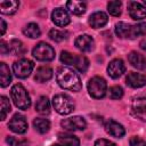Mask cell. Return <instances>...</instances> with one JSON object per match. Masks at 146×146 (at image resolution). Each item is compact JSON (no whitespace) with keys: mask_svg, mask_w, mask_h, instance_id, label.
<instances>
[{"mask_svg":"<svg viewBox=\"0 0 146 146\" xmlns=\"http://www.w3.org/2000/svg\"><path fill=\"white\" fill-rule=\"evenodd\" d=\"M56 80L63 89L75 92L82 89L80 76L70 67H65V66L59 67L56 72Z\"/></svg>","mask_w":146,"mask_h":146,"instance_id":"cell-1","label":"cell"},{"mask_svg":"<svg viewBox=\"0 0 146 146\" xmlns=\"http://www.w3.org/2000/svg\"><path fill=\"white\" fill-rule=\"evenodd\" d=\"M115 33L122 39H136L141 35H146V23H138L135 25L119 22L115 25Z\"/></svg>","mask_w":146,"mask_h":146,"instance_id":"cell-2","label":"cell"},{"mask_svg":"<svg viewBox=\"0 0 146 146\" xmlns=\"http://www.w3.org/2000/svg\"><path fill=\"white\" fill-rule=\"evenodd\" d=\"M10 96H11V99L14 102V104L16 105V107L21 108V110H27L30 106H31V98L26 91V89L17 83V84H14L10 89Z\"/></svg>","mask_w":146,"mask_h":146,"instance_id":"cell-3","label":"cell"},{"mask_svg":"<svg viewBox=\"0 0 146 146\" xmlns=\"http://www.w3.org/2000/svg\"><path fill=\"white\" fill-rule=\"evenodd\" d=\"M52 105L57 113L62 115H67L73 112L74 110V103L72 98L68 95L65 94H58L54 96L52 98Z\"/></svg>","mask_w":146,"mask_h":146,"instance_id":"cell-4","label":"cell"},{"mask_svg":"<svg viewBox=\"0 0 146 146\" xmlns=\"http://www.w3.org/2000/svg\"><path fill=\"white\" fill-rule=\"evenodd\" d=\"M88 92L92 98L100 99L106 95L107 84L102 76H94L88 82Z\"/></svg>","mask_w":146,"mask_h":146,"instance_id":"cell-5","label":"cell"},{"mask_svg":"<svg viewBox=\"0 0 146 146\" xmlns=\"http://www.w3.org/2000/svg\"><path fill=\"white\" fill-rule=\"evenodd\" d=\"M32 55L38 60L50 62V60H52L55 58V49L50 44H48L46 42H39L33 48Z\"/></svg>","mask_w":146,"mask_h":146,"instance_id":"cell-6","label":"cell"},{"mask_svg":"<svg viewBox=\"0 0 146 146\" xmlns=\"http://www.w3.org/2000/svg\"><path fill=\"white\" fill-rule=\"evenodd\" d=\"M34 68V63L27 58H22L18 59L17 62L14 63L13 65V71L15 75L19 79H25L27 78Z\"/></svg>","mask_w":146,"mask_h":146,"instance_id":"cell-7","label":"cell"},{"mask_svg":"<svg viewBox=\"0 0 146 146\" xmlns=\"http://www.w3.org/2000/svg\"><path fill=\"white\" fill-rule=\"evenodd\" d=\"M60 125L67 131H76L84 130L87 127V122L82 116H72L68 119H64L60 122Z\"/></svg>","mask_w":146,"mask_h":146,"instance_id":"cell-8","label":"cell"},{"mask_svg":"<svg viewBox=\"0 0 146 146\" xmlns=\"http://www.w3.org/2000/svg\"><path fill=\"white\" fill-rule=\"evenodd\" d=\"M132 115L146 122V97H137L131 105Z\"/></svg>","mask_w":146,"mask_h":146,"instance_id":"cell-9","label":"cell"},{"mask_svg":"<svg viewBox=\"0 0 146 146\" xmlns=\"http://www.w3.org/2000/svg\"><path fill=\"white\" fill-rule=\"evenodd\" d=\"M8 128L16 133H24L27 130V122L24 115L15 114L8 123Z\"/></svg>","mask_w":146,"mask_h":146,"instance_id":"cell-10","label":"cell"},{"mask_svg":"<svg viewBox=\"0 0 146 146\" xmlns=\"http://www.w3.org/2000/svg\"><path fill=\"white\" fill-rule=\"evenodd\" d=\"M124 72H125V65H124L122 59L116 58V59H113V60L110 62V64L107 66V73H108V75L111 78L117 79Z\"/></svg>","mask_w":146,"mask_h":146,"instance_id":"cell-11","label":"cell"},{"mask_svg":"<svg viewBox=\"0 0 146 146\" xmlns=\"http://www.w3.org/2000/svg\"><path fill=\"white\" fill-rule=\"evenodd\" d=\"M128 11L132 19L140 21V19L146 18V7L139 2L130 1L128 3Z\"/></svg>","mask_w":146,"mask_h":146,"instance_id":"cell-12","label":"cell"},{"mask_svg":"<svg viewBox=\"0 0 146 146\" xmlns=\"http://www.w3.org/2000/svg\"><path fill=\"white\" fill-rule=\"evenodd\" d=\"M51 19L55 23V25L60 26V27L66 26L71 22L70 15L63 8H56V9H54V11L51 13Z\"/></svg>","mask_w":146,"mask_h":146,"instance_id":"cell-13","label":"cell"},{"mask_svg":"<svg viewBox=\"0 0 146 146\" xmlns=\"http://www.w3.org/2000/svg\"><path fill=\"white\" fill-rule=\"evenodd\" d=\"M105 130L107 133H110L111 136L115 137V138H122L125 135V129L123 128L122 124H120L119 122L114 121V120H107L105 122Z\"/></svg>","mask_w":146,"mask_h":146,"instance_id":"cell-14","label":"cell"},{"mask_svg":"<svg viewBox=\"0 0 146 146\" xmlns=\"http://www.w3.org/2000/svg\"><path fill=\"white\" fill-rule=\"evenodd\" d=\"M74 44L78 49H80L81 51H91L95 47V41L94 39L88 35V34H82V35H79L75 41H74Z\"/></svg>","mask_w":146,"mask_h":146,"instance_id":"cell-15","label":"cell"},{"mask_svg":"<svg viewBox=\"0 0 146 146\" xmlns=\"http://www.w3.org/2000/svg\"><path fill=\"white\" fill-rule=\"evenodd\" d=\"M125 82L131 88H140L146 84V76L141 73L130 72L125 78Z\"/></svg>","mask_w":146,"mask_h":146,"instance_id":"cell-16","label":"cell"},{"mask_svg":"<svg viewBox=\"0 0 146 146\" xmlns=\"http://www.w3.org/2000/svg\"><path fill=\"white\" fill-rule=\"evenodd\" d=\"M108 21L107 15L104 11H96L89 16V24L94 29H99L103 27Z\"/></svg>","mask_w":146,"mask_h":146,"instance_id":"cell-17","label":"cell"},{"mask_svg":"<svg viewBox=\"0 0 146 146\" xmlns=\"http://www.w3.org/2000/svg\"><path fill=\"white\" fill-rule=\"evenodd\" d=\"M128 60L137 70H145L146 68V58H145V56L137 52V51H131L128 55Z\"/></svg>","mask_w":146,"mask_h":146,"instance_id":"cell-18","label":"cell"},{"mask_svg":"<svg viewBox=\"0 0 146 146\" xmlns=\"http://www.w3.org/2000/svg\"><path fill=\"white\" fill-rule=\"evenodd\" d=\"M52 73L54 72L49 66H40V67H38L36 72H35L34 80L36 82H41V83L49 81L52 78Z\"/></svg>","mask_w":146,"mask_h":146,"instance_id":"cell-19","label":"cell"},{"mask_svg":"<svg viewBox=\"0 0 146 146\" xmlns=\"http://www.w3.org/2000/svg\"><path fill=\"white\" fill-rule=\"evenodd\" d=\"M18 6H19V2L16 0L1 1L0 2V11H1V14H5V15H13L17 11Z\"/></svg>","mask_w":146,"mask_h":146,"instance_id":"cell-20","label":"cell"},{"mask_svg":"<svg viewBox=\"0 0 146 146\" xmlns=\"http://www.w3.org/2000/svg\"><path fill=\"white\" fill-rule=\"evenodd\" d=\"M35 111L42 115H48L50 113V103L48 97L41 96L35 103Z\"/></svg>","mask_w":146,"mask_h":146,"instance_id":"cell-21","label":"cell"},{"mask_svg":"<svg viewBox=\"0 0 146 146\" xmlns=\"http://www.w3.org/2000/svg\"><path fill=\"white\" fill-rule=\"evenodd\" d=\"M66 8L73 15H82L87 9V5L82 1H68L66 3Z\"/></svg>","mask_w":146,"mask_h":146,"instance_id":"cell-22","label":"cell"},{"mask_svg":"<svg viewBox=\"0 0 146 146\" xmlns=\"http://www.w3.org/2000/svg\"><path fill=\"white\" fill-rule=\"evenodd\" d=\"M11 81V74L9 71V67L7 66L6 63L1 62L0 63V84L2 88L7 87Z\"/></svg>","mask_w":146,"mask_h":146,"instance_id":"cell-23","label":"cell"},{"mask_svg":"<svg viewBox=\"0 0 146 146\" xmlns=\"http://www.w3.org/2000/svg\"><path fill=\"white\" fill-rule=\"evenodd\" d=\"M58 141L64 146H80L79 138L70 133H59Z\"/></svg>","mask_w":146,"mask_h":146,"instance_id":"cell-24","label":"cell"},{"mask_svg":"<svg viewBox=\"0 0 146 146\" xmlns=\"http://www.w3.org/2000/svg\"><path fill=\"white\" fill-rule=\"evenodd\" d=\"M23 33L24 35L31 38V39H36L41 35V31H40V27L38 26V24L35 23H30L27 24L24 29H23Z\"/></svg>","mask_w":146,"mask_h":146,"instance_id":"cell-25","label":"cell"},{"mask_svg":"<svg viewBox=\"0 0 146 146\" xmlns=\"http://www.w3.org/2000/svg\"><path fill=\"white\" fill-rule=\"evenodd\" d=\"M33 127L35 128V130L40 133H46L49 131L50 129V122L47 119L43 117H36L33 121Z\"/></svg>","mask_w":146,"mask_h":146,"instance_id":"cell-26","label":"cell"},{"mask_svg":"<svg viewBox=\"0 0 146 146\" xmlns=\"http://www.w3.org/2000/svg\"><path fill=\"white\" fill-rule=\"evenodd\" d=\"M9 50H10V52H11L13 55L21 56V55H23V54L25 52V47H24V44L22 43V41L14 39V40H11V41L9 42Z\"/></svg>","mask_w":146,"mask_h":146,"instance_id":"cell-27","label":"cell"},{"mask_svg":"<svg viewBox=\"0 0 146 146\" xmlns=\"http://www.w3.org/2000/svg\"><path fill=\"white\" fill-rule=\"evenodd\" d=\"M79 72L81 73H84L88 67H89V60L87 59L86 56H82V55H76V58H75V62H74V65H73Z\"/></svg>","mask_w":146,"mask_h":146,"instance_id":"cell-28","label":"cell"},{"mask_svg":"<svg viewBox=\"0 0 146 146\" xmlns=\"http://www.w3.org/2000/svg\"><path fill=\"white\" fill-rule=\"evenodd\" d=\"M49 38L52 40V41H56V42H60L65 39H67V35L68 33L66 31H63V30H57V29H51L48 33Z\"/></svg>","mask_w":146,"mask_h":146,"instance_id":"cell-29","label":"cell"},{"mask_svg":"<svg viewBox=\"0 0 146 146\" xmlns=\"http://www.w3.org/2000/svg\"><path fill=\"white\" fill-rule=\"evenodd\" d=\"M107 10L113 16H120L122 11V2L121 1H110L107 3Z\"/></svg>","mask_w":146,"mask_h":146,"instance_id":"cell-30","label":"cell"},{"mask_svg":"<svg viewBox=\"0 0 146 146\" xmlns=\"http://www.w3.org/2000/svg\"><path fill=\"white\" fill-rule=\"evenodd\" d=\"M75 58H76V55L71 54L70 51L64 50V51L60 52V62L66 64V65H74Z\"/></svg>","mask_w":146,"mask_h":146,"instance_id":"cell-31","label":"cell"},{"mask_svg":"<svg viewBox=\"0 0 146 146\" xmlns=\"http://www.w3.org/2000/svg\"><path fill=\"white\" fill-rule=\"evenodd\" d=\"M1 120H5L7 114L10 112V103L6 96H1Z\"/></svg>","mask_w":146,"mask_h":146,"instance_id":"cell-32","label":"cell"},{"mask_svg":"<svg viewBox=\"0 0 146 146\" xmlns=\"http://www.w3.org/2000/svg\"><path fill=\"white\" fill-rule=\"evenodd\" d=\"M6 140L9 144V146H29V141L26 139H18L16 137L8 136Z\"/></svg>","mask_w":146,"mask_h":146,"instance_id":"cell-33","label":"cell"},{"mask_svg":"<svg viewBox=\"0 0 146 146\" xmlns=\"http://www.w3.org/2000/svg\"><path fill=\"white\" fill-rule=\"evenodd\" d=\"M108 92H110V97L112 99H120L123 96V89L120 86H113V87H111L110 90H108Z\"/></svg>","mask_w":146,"mask_h":146,"instance_id":"cell-34","label":"cell"},{"mask_svg":"<svg viewBox=\"0 0 146 146\" xmlns=\"http://www.w3.org/2000/svg\"><path fill=\"white\" fill-rule=\"evenodd\" d=\"M129 144H130V146H146V141L143 140L140 137H136V136L130 138Z\"/></svg>","mask_w":146,"mask_h":146,"instance_id":"cell-35","label":"cell"},{"mask_svg":"<svg viewBox=\"0 0 146 146\" xmlns=\"http://www.w3.org/2000/svg\"><path fill=\"white\" fill-rule=\"evenodd\" d=\"M95 146H116V144H114V143L111 141V140L100 138V139H97V140L95 141Z\"/></svg>","mask_w":146,"mask_h":146,"instance_id":"cell-36","label":"cell"},{"mask_svg":"<svg viewBox=\"0 0 146 146\" xmlns=\"http://www.w3.org/2000/svg\"><path fill=\"white\" fill-rule=\"evenodd\" d=\"M0 51L2 55H6V54H9L10 50H9V43H6L3 40L0 41Z\"/></svg>","mask_w":146,"mask_h":146,"instance_id":"cell-37","label":"cell"},{"mask_svg":"<svg viewBox=\"0 0 146 146\" xmlns=\"http://www.w3.org/2000/svg\"><path fill=\"white\" fill-rule=\"evenodd\" d=\"M0 23H1V34L3 35L5 32H6V27H7V25H6V22H5L2 18L0 19Z\"/></svg>","mask_w":146,"mask_h":146,"instance_id":"cell-38","label":"cell"},{"mask_svg":"<svg viewBox=\"0 0 146 146\" xmlns=\"http://www.w3.org/2000/svg\"><path fill=\"white\" fill-rule=\"evenodd\" d=\"M140 48H141V49H144V50H146V39H145V40H143V41L140 42Z\"/></svg>","mask_w":146,"mask_h":146,"instance_id":"cell-39","label":"cell"},{"mask_svg":"<svg viewBox=\"0 0 146 146\" xmlns=\"http://www.w3.org/2000/svg\"><path fill=\"white\" fill-rule=\"evenodd\" d=\"M51 146H64V145H62V144H55V145H51Z\"/></svg>","mask_w":146,"mask_h":146,"instance_id":"cell-40","label":"cell"},{"mask_svg":"<svg viewBox=\"0 0 146 146\" xmlns=\"http://www.w3.org/2000/svg\"><path fill=\"white\" fill-rule=\"evenodd\" d=\"M144 2H145V3H146V0H144Z\"/></svg>","mask_w":146,"mask_h":146,"instance_id":"cell-41","label":"cell"}]
</instances>
